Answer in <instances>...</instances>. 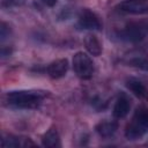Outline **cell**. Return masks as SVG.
Listing matches in <instances>:
<instances>
[{
	"instance_id": "obj_1",
	"label": "cell",
	"mask_w": 148,
	"mask_h": 148,
	"mask_svg": "<svg viewBox=\"0 0 148 148\" xmlns=\"http://www.w3.org/2000/svg\"><path fill=\"white\" fill-rule=\"evenodd\" d=\"M44 94L32 90H15L6 94V103L15 109H36L40 105Z\"/></svg>"
},
{
	"instance_id": "obj_2",
	"label": "cell",
	"mask_w": 148,
	"mask_h": 148,
	"mask_svg": "<svg viewBox=\"0 0 148 148\" xmlns=\"http://www.w3.org/2000/svg\"><path fill=\"white\" fill-rule=\"evenodd\" d=\"M148 132V110L145 108H138L131 123L125 128V136L128 140H136Z\"/></svg>"
},
{
	"instance_id": "obj_3",
	"label": "cell",
	"mask_w": 148,
	"mask_h": 148,
	"mask_svg": "<svg viewBox=\"0 0 148 148\" xmlns=\"http://www.w3.org/2000/svg\"><path fill=\"white\" fill-rule=\"evenodd\" d=\"M73 68L80 79L89 80L95 71L94 62L90 57L84 52H76L73 57Z\"/></svg>"
},
{
	"instance_id": "obj_4",
	"label": "cell",
	"mask_w": 148,
	"mask_h": 148,
	"mask_svg": "<svg viewBox=\"0 0 148 148\" xmlns=\"http://www.w3.org/2000/svg\"><path fill=\"white\" fill-rule=\"evenodd\" d=\"M77 25L87 30H102V22L96 13L89 8H83L79 15Z\"/></svg>"
},
{
	"instance_id": "obj_5",
	"label": "cell",
	"mask_w": 148,
	"mask_h": 148,
	"mask_svg": "<svg viewBox=\"0 0 148 148\" xmlns=\"http://www.w3.org/2000/svg\"><path fill=\"white\" fill-rule=\"evenodd\" d=\"M117 36L126 42H140L145 38L146 36V30L143 27L139 25V24H130L126 25L124 29L119 30Z\"/></svg>"
},
{
	"instance_id": "obj_6",
	"label": "cell",
	"mask_w": 148,
	"mask_h": 148,
	"mask_svg": "<svg viewBox=\"0 0 148 148\" xmlns=\"http://www.w3.org/2000/svg\"><path fill=\"white\" fill-rule=\"evenodd\" d=\"M118 8L120 12L127 13V14H134V15H140V14H146L148 13V6L145 5L143 2L139 0H126L123 1L118 5Z\"/></svg>"
},
{
	"instance_id": "obj_7",
	"label": "cell",
	"mask_w": 148,
	"mask_h": 148,
	"mask_svg": "<svg viewBox=\"0 0 148 148\" xmlns=\"http://www.w3.org/2000/svg\"><path fill=\"white\" fill-rule=\"evenodd\" d=\"M67 71H68V60L66 58L54 60L51 64H49V66L46 67V72L49 76L54 80L65 76Z\"/></svg>"
},
{
	"instance_id": "obj_8",
	"label": "cell",
	"mask_w": 148,
	"mask_h": 148,
	"mask_svg": "<svg viewBox=\"0 0 148 148\" xmlns=\"http://www.w3.org/2000/svg\"><path fill=\"white\" fill-rule=\"evenodd\" d=\"M1 146L3 148L8 147H29V146H35V143L25 136H16V135H5L2 136L1 140Z\"/></svg>"
},
{
	"instance_id": "obj_9",
	"label": "cell",
	"mask_w": 148,
	"mask_h": 148,
	"mask_svg": "<svg viewBox=\"0 0 148 148\" xmlns=\"http://www.w3.org/2000/svg\"><path fill=\"white\" fill-rule=\"evenodd\" d=\"M130 109H131V103H130V99L127 98L126 95L121 94L116 103H114V106H113V117L117 118V119H121V118H125L128 112H130Z\"/></svg>"
},
{
	"instance_id": "obj_10",
	"label": "cell",
	"mask_w": 148,
	"mask_h": 148,
	"mask_svg": "<svg viewBox=\"0 0 148 148\" xmlns=\"http://www.w3.org/2000/svg\"><path fill=\"white\" fill-rule=\"evenodd\" d=\"M126 87L138 98H140V99H148V89L146 88V86L141 81H139L136 79H127L126 80Z\"/></svg>"
},
{
	"instance_id": "obj_11",
	"label": "cell",
	"mask_w": 148,
	"mask_h": 148,
	"mask_svg": "<svg viewBox=\"0 0 148 148\" xmlns=\"http://www.w3.org/2000/svg\"><path fill=\"white\" fill-rule=\"evenodd\" d=\"M117 128H118L117 121H112V120L101 121L99 124L96 125V132L102 138H110V136H112L117 132Z\"/></svg>"
},
{
	"instance_id": "obj_12",
	"label": "cell",
	"mask_w": 148,
	"mask_h": 148,
	"mask_svg": "<svg viewBox=\"0 0 148 148\" xmlns=\"http://www.w3.org/2000/svg\"><path fill=\"white\" fill-rule=\"evenodd\" d=\"M42 145L44 147H50V148L60 147L61 142H60V136H59L58 131L56 128H53V127L47 130L44 133V135L42 136Z\"/></svg>"
},
{
	"instance_id": "obj_13",
	"label": "cell",
	"mask_w": 148,
	"mask_h": 148,
	"mask_svg": "<svg viewBox=\"0 0 148 148\" xmlns=\"http://www.w3.org/2000/svg\"><path fill=\"white\" fill-rule=\"evenodd\" d=\"M84 46H86L87 51L94 57H98L102 53V44H101L99 39L92 34H89L86 36Z\"/></svg>"
},
{
	"instance_id": "obj_14",
	"label": "cell",
	"mask_w": 148,
	"mask_h": 148,
	"mask_svg": "<svg viewBox=\"0 0 148 148\" xmlns=\"http://www.w3.org/2000/svg\"><path fill=\"white\" fill-rule=\"evenodd\" d=\"M128 64L133 67H136V68H140V69H143V71H148V60L146 58L136 57V58L131 59Z\"/></svg>"
},
{
	"instance_id": "obj_15",
	"label": "cell",
	"mask_w": 148,
	"mask_h": 148,
	"mask_svg": "<svg viewBox=\"0 0 148 148\" xmlns=\"http://www.w3.org/2000/svg\"><path fill=\"white\" fill-rule=\"evenodd\" d=\"M0 31H1V40L3 42V40L7 38V37H9V34H10V29H9V25H8L6 22H1Z\"/></svg>"
},
{
	"instance_id": "obj_16",
	"label": "cell",
	"mask_w": 148,
	"mask_h": 148,
	"mask_svg": "<svg viewBox=\"0 0 148 148\" xmlns=\"http://www.w3.org/2000/svg\"><path fill=\"white\" fill-rule=\"evenodd\" d=\"M42 3H44L45 6H47V7H53L57 2H58V0H39Z\"/></svg>"
},
{
	"instance_id": "obj_17",
	"label": "cell",
	"mask_w": 148,
	"mask_h": 148,
	"mask_svg": "<svg viewBox=\"0 0 148 148\" xmlns=\"http://www.w3.org/2000/svg\"><path fill=\"white\" fill-rule=\"evenodd\" d=\"M8 2V6H17V5H22L23 0H6Z\"/></svg>"
}]
</instances>
